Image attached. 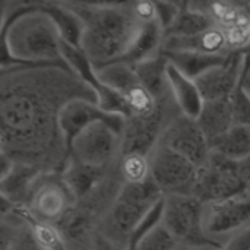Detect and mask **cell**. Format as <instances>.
Masks as SVG:
<instances>
[{
	"mask_svg": "<svg viewBox=\"0 0 250 250\" xmlns=\"http://www.w3.org/2000/svg\"><path fill=\"white\" fill-rule=\"evenodd\" d=\"M245 3H246L248 6H250V0H245Z\"/></svg>",
	"mask_w": 250,
	"mask_h": 250,
	"instance_id": "8d00e7d4",
	"label": "cell"
},
{
	"mask_svg": "<svg viewBox=\"0 0 250 250\" xmlns=\"http://www.w3.org/2000/svg\"><path fill=\"white\" fill-rule=\"evenodd\" d=\"M97 78L101 83L119 92L130 107V116H149L155 113L166 101L174 98L173 94L157 100L148 88L141 82L133 66L125 62H116L95 69Z\"/></svg>",
	"mask_w": 250,
	"mask_h": 250,
	"instance_id": "9c48e42d",
	"label": "cell"
},
{
	"mask_svg": "<svg viewBox=\"0 0 250 250\" xmlns=\"http://www.w3.org/2000/svg\"><path fill=\"white\" fill-rule=\"evenodd\" d=\"M151 177L167 195H195L201 168L171 148L158 144L149 155Z\"/></svg>",
	"mask_w": 250,
	"mask_h": 250,
	"instance_id": "52a82bcc",
	"label": "cell"
},
{
	"mask_svg": "<svg viewBox=\"0 0 250 250\" xmlns=\"http://www.w3.org/2000/svg\"><path fill=\"white\" fill-rule=\"evenodd\" d=\"M76 199L62 173L44 171L37 179L26 208L34 221L59 224L72 209Z\"/></svg>",
	"mask_w": 250,
	"mask_h": 250,
	"instance_id": "30bf717a",
	"label": "cell"
},
{
	"mask_svg": "<svg viewBox=\"0 0 250 250\" xmlns=\"http://www.w3.org/2000/svg\"><path fill=\"white\" fill-rule=\"evenodd\" d=\"M111 168H98L82 161H78L72 157L67 158L64 168L62 170V176L72 190L75 199H82L89 192H92L113 170Z\"/></svg>",
	"mask_w": 250,
	"mask_h": 250,
	"instance_id": "ac0fdd59",
	"label": "cell"
},
{
	"mask_svg": "<svg viewBox=\"0 0 250 250\" xmlns=\"http://www.w3.org/2000/svg\"><path fill=\"white\" fill-rule=\"evenodd\" d=\"M168 63H170L168 59L163 53L154 59H149L146 62H142L133 66L141 82L148 88V91L157 100H161L173 94L170 83H168V75H167Z\"/></svg>",
	"mask_w": 250,
	"mask_h": 250,
	"instance_id": "ffe728a7",
	"label": "cell"
},
{
	"mask_svg": "<svg viewBox=\"0 0 250 250\" xmlns=\"http://www.w3.org/2000/svg\"><path fill=\"white\" fill-rule=\"evenodd\" d=\"M198 122L212 144L234 126L231 97L217 101H205Z\"/></svg>",
	"mask_w": 250,
	"mask_h": 250,
	"instance_id": "d6986e66",
	"label": "cell"
},
{
	"mask_svg": "<svg viewBox=\"0 0 250 250\" xmlns=\"http://www.w3.org/2000/svg\"><path fill=\"white\" fill-rule=\"evenodd\" d=\"M246 32H248V37H249V40H250V21H249V23L246 25Z\"/></svg>",
	"mask_w": 250,
	"mask_h": 250,
	"instance_id": "836d02e7",
	"label": "cell"
},
{
	"mask_svg": "<svg viewBox=\"0 0 250 250\" xmlns=\"http://www.w3.org/2000/svg\"><path fill=\"white\" fill-rule=\"evenodd\" d=\"M240 86L250 97V54H248V53H246V64H245V70L242 75Z\"/></svg>",
	"mask_w": 250,
	"mask_h": 250,
	"instance_id": "4dcf8cb0",
	"label": "cell"
},
{
	"mask_svg": "<svg viewBox=\"0 0 250 250\" xmlns=\"http://www.w3.org/2000/svg\"><path fill=\"white\" fill-rule=\"evenodd\" d=\"M108 122L113 127H116L120 133H123L126 119L122 116L110 114L104 111L97 101L85 100V98H78L70 103H67L62 111H60V129L63 132L64 141L67 144V149L72 144V141L88 126H91L95 122Z\"/></svg>",
	"mask_w": 250,
	"mask_h": 250,
	"instance_id": "7c38bea8",
	"label": "cell"
},
{
	"mask_svg": "<svg viewBox=\"0 0 250 250\" xmlns=\"http://www.w3.org/2000/svg\"><path fill=\"white\" fill-rule=\"evenodd\" d=\"M119 170L125 183H142L151 177L149 155L141 152L123 154L119 161Z\"/></svg>",
	"mask_w": 250,
	"mask_h": 250,
	"instance_id": "d4e9b609",
	"label": "cell"
},
{
	"mask_svg": "<svg viewBox=\"0 0 250 250\" xmlns=\"http://www.w3.org/2000/svg\"><path fill=\"white\" fill-rule=\"evenodd\" d=\"M83 25L81 48L95 69L122 62L132 47L142 23L135 16L130 1L116 6H69Z\"/></svg>",
	"mask_w": 250,
	"mask_h": 250,
	"instance_id": "3957f363",
	"label": "cell"
},
{
	"mask_svg": "<svg viewBox=\"0 0 250 250\" xmlns=\"http://www.w3.org/2000/svg\"><path fill=\"white\" fill-rule=\"evenodd\" d=\"M180 243L161 223L146 233L130 250H176Z\"/></svg>",
	"mask_w": 250,
	"mask_h": 250,
	"instance_id": "484cf974",
	"label": "cell"
},
{
	"mask_svg": "<svg viewBox=\"0 0 250 250\" xmlns=\"http://www.w3.org/2000/svg\"><path fill=\"white\" fill-rule=\"evenodd\" d=\"M94 250H125L116 245H113L111 242H108L107 239H104L101 234L97 236L95 239V246H94Z\"/></svg>",
	"mask_w": 250,
	"mask_h": 250,
	"instance_id": "1f68e13d",
	"label": "cell"
},
{
	"mask_svg": "<svg viewBox=\"0 0 250 250\" xmlns=\"http://www.w3.org/2000/svg\"><path fill=\"white\" fill-rule=\"evenodd\" d=\"M166 40V31L161 21H152L148 23H142L132 47L129 48L127 54L123 57L122 62L136 66L142 62L154 59L163 54Z\"/></svg>",
	"mask_w": 250,
	"mask_h": 250,
	"instance_id": "e0dca14e",
	"label": "cell"
},
{
	"mask_svg": "<svg viewBox=\"0 0 250 250\" xmlns=\"http://www.w3.org/2000/svg\"><path fill=\"white\" fill-rule=\"evenodd\" d=\"M122 152V133L104 120L83 129L69 146V157L98 168L116 167Z\"/></svg>",
	"mask_w": 250,
	"mask_h": 250,
	"instance_id": "5b68a950",
	"label": "cell"
},
{
	"mask_svg": "<svg viewBox=\"0 0 250 250\" xmlns=\"http://www.w3.org/2000/svg\"><path fill=\"white\" fill-rule=\"evenodd\" d=\"M221 250H250V227L233 236Z\"/></svg>",
	"mask_w": 250,
	"mask_h": 250,
	"instance_id": "f1b7e54d",
	"label": "cell"
},
{
	"mask_svg": "<svg viewBox=\"0 0 250 250\" xmlns=\"http://www.w3.org/2000/svg\"><path fill=\"white\" fill-rule=\"evenodd\" d=\"M163 224L180 245L217 246L204 233V202L195 195L164 196Z\"/></svg>",
	"mask_w": 250,
	"mask_h": 250,
	"instance_id": "8992f818",
	"label": "cell"
},
{
	"mask_svg": "<svg viewBox=\"0 0 250 250\" xmlns=\"http://www.w3.org/2000/svg\"><path fill=\"white\" fill-rule=\"evenodd\" d=\"M78 98L98 103L97 92L69 66L1 64L0 154L41 171L62 173L69 149L59 117Z\"/></svg>",
	"mask_w": 250,
	"mask_h": 250,
	"instance_id": "6da1fadb",
	"label": "cell"
},
{
	"mask_svg": "<svg viewBox=\"0 0 250 250\" xmlns=\"http://www.w3.org/2000/svg\"><path fill=\"white\" fill-rule=\"evenodd\" d=\"M38 6L53 18V21L56 22V25L62 34V38L66 42H69L75 47H81L83 25H82V21L79 19V16L72 9H69L67 6L59 3V1H53V0H44Z\"/></svg>",
	"mask_w": 250,
	"mask_h": 250,
	"instance_id": "7402d4cb",
	"label": "cell"
},
{
	"mask_svg": "<svg viewBox=\"0 0 250 250\" xmlns=\"http://www.w3.org/2000/svg\"><path fill=\"white\" fill-rule=\"evenodd\" d=\"M231 108L234 125H250V97L240 85L231 95Z\"/></svg>",
	"mask_w": 250,
	"mask_h": 250,
	"instance_id": "83f0119b",
	"label": "cell"
},
{
	"mask_svg": "<svg viewBox=\"0 0 250 250\" xmlns=\"http://www.w3.org/2000/svg\"><path fill=\"white\" fill-rule=\"evenodd\" d=\"M158 144L179 152L199 168H204L212 157L211 142L202 130L198 119L185 114H179L166 127Z\"/></svg>",
	"mask_w": 250,
	"mask_h": 250,
	"instance_id": "8fae6325",
	"label": "cell"
},
{
	"mask_svg": "<svg viewBox=\"0 0 250 250\" xmlns=\"http://www.w3.org/2000/svg\"><path fill=\"white\" fill-rule=\"evenodd\" d=\"M212 26H215V22L209 15L188 6L177 13L174 21L166 29V37H192Z\"/></svg>",
	"mask_w": 250,
	"mask_h": 250,
	"instance_id": "cb8c5ba5",
	"label": "cell"
},
{
	"mask_svg": "<svg viewBox=\"0 0 250 250\" xmlns=\"http://www.w3.org/2000/svg\"><path fill=\"white\" fill-rule=\"evenodd\" d=\"M245 64L246 53L234 51L223 64H218L196 78L195 81L199 86L204 103L230 98L240 85Z\"/></svg>",
	"mask_w": 250,
	"mask_h": 250,
	"instance_id": "4fadbf2b",
	"label": "cell"
},
{
	"mask_svg": "<svg viewBox=\"0 0 250 250\" xmlns=\"http://www.w3.org/2000/svg\"><path fill=\"white\" fill-rule=\"evenodd\" d=\"M62 34L40 6L26 7L1 22V64H63Z\"/></svg>",
	"mask_w": 250,
	"mask_h": 250,
	"instance_id": "7a4b0ae2",
	"label": "cell"
},
{
	"mask_svg": "<svg viewBox=\"0 0 250 250\" xmlns=\"http://www.w3.org/2000/svg\"><path fill=\"white\" fill-rule=\"evenodd\" d=\"M192 51L204 54H227L229 50L227 35L224 28L215 25L201 34L192 37H166L163 53Z\"/></svg>",
	"mask_w": 250,
	"mask_h": 250,
	"instance_id": "5bb4252c",
	"label": "cell"
},
{
	"mask_svg": "<svg viewBox=\"0 0 250 250\" xmlns=\"http://www.w3.org/2000/svg\"><path fill=\"white\" fill-rule=\"evenodd\" d=\"M243 51H245V53H248V54H250V44L246 47V48H245V50H243Z\"/></svg>",
	"mask_w": 250,
	"mask_h": 250,
	"instance_id": "e575fe53",
	"label": "cell"
},
{
	"mask_svg": "<svg viewBox=\"0 0 250 250\" xmlns=\"http://www.w3.org/2000/svg\"><path fill=\"white\" fill-rule=\"evenodd\" d=\"M246 193L249 195L250 196V182H249V185H248V189H246Z\"/></svg>",
	"mask_w": 250,
	"mask_h": 250,
	"instance_id": "d590c367",
	"label": "cell"
},
{
	"mask_svg": "<svg viewBox=\"0 0 250 250\" xmlns=\"http://www.w3.org/2000/svg\"><path fill=\"white\" fill-rule=\"evenodd\" d=\"M176 250H221L218 246L212 245H205V246H189V245H180Z\"/></svg>",
	"mask_w": 250,
	"mask_h": 250,
	"instance_id": "d6a6232c",
	"label": "cell"
},
{
	"mask_svg": "<svg viewBox=\"0 0 250 250\" xmlns=\"http://www.w3.org/2000/svg\"><path fill=\"white\" fill-rule=\"evenodd\" d=\"M163 198L164 193L152 177L142 183H125L105 214L98 234L113 245L129 250L141 221Z\"/></svg>",
	"mask_w": 250,
	"mask_h": 250,
	"instance_id": "277c9868",
	"label": "cell"
},
{
	"mask_svg": "<svg viewBox=\"0 0 250 250\" xmlns=\"http://www.w3.org/2000/svg\"><path fill=\"white\" fill-rule=\"evenodd\" d=\"M69 6H83V7H100V6H116L125 4L130 0H53Z\"/></svg>",
	"mask_w": 250,
	"mask_h": 250,
	"instance_id": "f546056e",
	"label": "cell"
},
{
	"mask_svg": "<svg viewBox=\"0 0 250 250\" xmlns=\"http://www.w3.org/2000/svg\"><path fill=\"white\" fill-rule=\"evenodd\" d=\"M250 227V196L248 193L204 202V233L223 248L233 236Z\"/></svg>",
	"mask_w": 250,
	"mask_h": 250,
	"instance_id": "ba28073f",
	"label": "cell"
},
{
	"mask_svg": "<svg viewBox=\"0 0 250 250\" xmlns=\"http://www.w3.org/2000/svg\"><path fill=\"white\" fill-rule=\"evenodd\" d=\"M170 62V60H168ZM168 83L182 114L198 119L204 108V98L195 79L185 75L174 64L168 63Z\"/></svg>",
	"mask_w": 250,
	"mask_h": 250,
	"instance_id": "2e32d148",
	"label": "cell"
},
{
	"mask_svg": "<svg viewBox=\"0 0 250 250\" xmlns=\"http://www.w3.org/2000/svg\"><path fill=\"white\" fill-rule=\"evenodd\" d=\"M41 173L44 171L37 167L12 161L10 168L0 174V195L18 205L26 207L32 188Z\"/></svg>",
	"mask_w": 250,
	"mask_h": 250,
	"instance_id": "9a60e30c",
	"label": "cell"
},
{
	"mask_svg": "<svg viewBox=\"0 0 250 250\" xmlns=\"http://www.w3.org/2000/svg\"><path fill=\"white\" fill-rule=\"evenodd\" d=\"M234 53V51H233ZM166 57L174 64L179 70L188 75L192 79L199 78L209 69L223 64L231 53L227 54H204V53H192V51H174V53H164Z\"/></svg>",
	"mask_w": 250,
	"mask_h": 250,
	"instance_id": "603a6c76",
	"label": "cell"
},
{
	"mask_svg": "<svg viewBox=\"0 0 250 250\" xmlns=\"http://www.w3.org/2000/svg\"><path fill=\"white\" fill-rule=\"evenodd\" d=\"M34 234L40 245L45 250H67L63 236L56 224L48 223H40V221H31Z\"/></svg>",
	"mask_w": 250,
	"mask_h": 250,
	"instance_id": "4316f807",
	"label": "cell"
},
{
	"mask_svg": "<svg viewBox=\"0 0 250 250\" xmlns=\"http://www.w3.org/2000/svg\"><path fill=\"white\" fill-rule=\"evenodd\" d=\"M212 154L231 161L250 160V125H234L211 144Z\"/></svg>",
	"mask_w": 250,
	"mask_h": 250,
	"instance_id": "44dd1931",
	"label": "cell"
}]
</instances>
